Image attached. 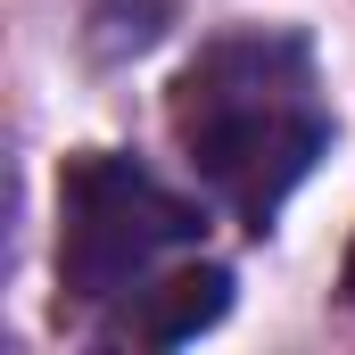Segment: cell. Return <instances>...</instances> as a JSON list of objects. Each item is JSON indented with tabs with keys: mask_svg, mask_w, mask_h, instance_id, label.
I'll list each match as a JSON object with an SVG mask.
<instances>
[{
	"mask_svg": "<svg viewBox=\"0 0 355 355\" xmlns=\"http://www.w3.org/2000/svg\"><path fill=\"white\" fill-rule=\"evenodd\" d=\"M174 141L240 223H265L331 141L314 50L297 33H232L198 50L174 83Z\"/></svg>",
	"mask_w": 355,
	"mask_h": 355,
	"instance_id": "1",
	"label": "cell"
},
{
	"mask_svg": "<svg viewBox=\"0 0 355 355\" xmlns=\"http://www.w3.org/2000/svg\"><path fill=\"white\" fill-rule=\"evenodd\" d=\"M190 240H198V207L132 157H75L58 182V281L91 306L132 297Z\"/></svg>",
	"mask_w": 355,
	"mask_h": 355,
	"instance_id": "2",
	"label": "cell"
},
{
	"mask_svg": "<svg viewBox=\"0 0 355 355\" xmlns=\"http://www.w3.org/2000/svg\"><path fill=\"white\" fill-rule=\"evenodd\" d=\"M223 306H232V272H223V265H182V272L141 281L132 306L107 322V339H132V347H182V339H198Z\"/></svg>",
	"mask_w": 355,
	"mask_h": 355,
	"instance_id": "3",
	"label": "cell"
},
{
	"mask_svg": "<svg viewBox=\"0 0 355 355\" xmlns=\"http://www.w3.org/2000/svg\"><path fill=\"white\" fill-rule=\"evenodd\" d=\"M339 289H347V297H355V248H347V272H339Z\"/></svg>",
	"mask_w": 355,
	"mask_h": 355,
	"instance_id": "4",
	"label": "cell"
}]
</instances>
